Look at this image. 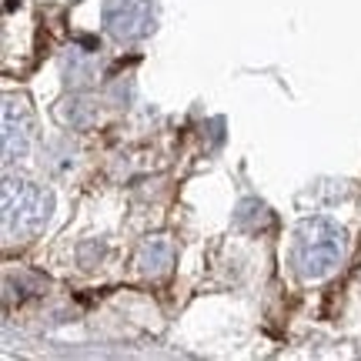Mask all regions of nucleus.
Masks as SVG:
<instances>
[{"mask_svg":"<svg viewBox=\"0 0 361 361\" xmlns=\"http://www.w3.org/2000/svg\"><path fill=\"white\" fill-rule=\"evenodd\" d=\"M295 271L308 281H318L345 261V231L324 218L305 221L298 228V241L291 251Z\"/></svg>","mask_w":361,"mask_h":361,"instance_id":"1","label":"nucleus"},{"mask_svg":"<svg viewBox=\"0 0 361 361\" xmlns=\"http://www.w3.org/2000/svg\"><path fill=\"white\" fill-rule=\"evenodd\" d=\"M51 214V194L24 178H4V238L24 241L44 228Z\"/></svg>","mask_w":361,"mask_h":361,"instance_id":"2","label":"nucleus"},{"mask_svg":"<svg viewBox=\"0 0 361 361\" xmlns=\"http://www.w3.org/2000/svg\"><path fill=\"white\" fill-rule=\"evenodd\" d=\"M154 20L151 0H104V24L117 40H144L154 30Z\"/></svg>","mask_w":361,"mask_h":361,"instance_id":"3","label":"nucleus"},{"mask_svg":"<svg viewBox=\"0 0 361 361\" xmlns=\"http://www.w3.org/2000/svg\"><path fill=\"white\" fill-rule=\"evenodd\" d=\"M30 137H34V117L24 97H7L4 101V157L7 161H20L30 151Z\"/></svg>","mask_w":361,"mask_h":361,"instance_id":"4","label":"nucleus"},{"mask_svg":"<svg viewBox=\"0 0 361 361\" xmlns=\"http://www.w3.org/2000/svg\"><path fill=\"white\" fill-rule=\"evenodd\" d=\"M171 258H174L171 241H164V238H151V241L141 247V255H137V268H141L144 274H151V278H161V274H168Z\"/></svg>","mask_w":361,"mask_h":361,"instance_id":"5","label":"nucleus"}]
</instances>
